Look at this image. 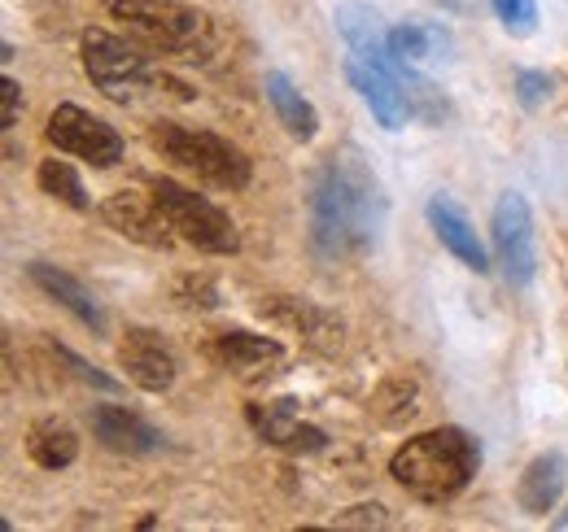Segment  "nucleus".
Segmentation results:
<instances>
[{"label": "nucleus", "instance_id": "1", "mask_svg": "<svg viewBox=\"0 0 568 532\" xmlns=\"http://www.w3.org/2000/svg\"><path fill=\"white\" fill-rule=\"evenodd\" d=\"M306 218H311V245L324 263H351L376 245L381 218H385V197L381 184L367 175L363 162L328 157L306 197Z\"/></svg>", "mask_w": 568, "mask_h": 532}, {"label": "nucleus", "instance_id": "2", "mask_svg": "<svg viewBox=\"0 0 568 532\" xmlns=\"http://www.w3.org/2000/svg\"><path fill=\"white\" fill-rule=\"evenodd\" d=\"M481 467V446L464 428H433L403 441L389 459V475L425 507L455 502Z\"/></svg>", "mask_w": 568, "mask_h": 532}, {"label": "nucleus", "instance_id": "3", "mask_svg": "<svg viewBox=\"0 0 568 532\" xmlns=\"http://www.w3.org/2000/svg\"><path fill=\"white\" fill-rule=\"evenodd\" d=\"M110 13L132 27V35L158 53L206 62L214 49L211 18L184 0H110Z\"/></svg>", "mask_w": 568, "mask_h": 532}, {"label": "nucleus", "instance_id": "4", "mask_svg": "<svg viewBox=\"0 0 568 532\" xmlns=\"http://www.w3.org/2000/svg\"><path fill=\"white\" fill-rule=\"evenodd\" d=\"M149 144H153L171 166L197 175V180L211 184V188L236 193V188L250 184V157H245L232 140H223V135L202 132V127H184V123H166V119H162V123L149 127Z\"/></svg>", "mask_w": 568, "mask_h": 532}, {"label": "nucleus", "instance_id": "5", "mask_svg": "<svg viewBox=\"0 0 568 532\" xmlns=\"http://www.w3.org/2000/svg\"><path fill=\"white\" fill-rule=\"evenodd\" d=\"M149 193L162 205L171 232H180V236H184L189 245H197L202 254L227 258V254L241 249L236 223H232L211 197H197L193 188H184V184H175V180H166V175H162V180H149Z\"/></svg>", "mask_w": 568, "mask_h": 532}, {"label": "nucleus", "instance_id": "6", "mask_svg": "<svg viewBox=\"0 0 568 532\" xmlns=\"http://www.w3.org/2000/svg\"><path fill=\"white\" fill-rule=\"evenodd\" d=\"M79 49H83L88 79L110 101H119V105H132L144 88L158 83V74H153V66H149V58H144L141 49L128 44V40H119V35H110V31H83V44Z\"/></svg>", "mask_w": 568, "mask_h": 532}, {"label": "nucleus", "instance_id": "7", "mask_svg": "<svg viewBox=\"0 0 568 532\" xmlns=\"http://www.w3.org/2000/svg\"><path fill=\"white\" fill-rule=\"evenodd\" d=\"M490 241H495V263L511 288H529L538 275V236H534V214L520 193H503L495 201L490 218Z\"/></svg>", "mask_w": 568, "mask_h": 532}, {"label": "nucleus", "instance_id": "8", "mask_svg": "<svg viewBox=\"0 0 568 532\" xmlns=\"http://www.w3.org/2000/svg\"><path fill=\"white\" fill-rule=\"evenodd\" d=\"M49 144L58 149V153H71L79 162H92V166H101V171H110V166H119L123 162V135L119 127H110L105 119H97V114H88V110H79V105H58L53 114H49Z\"/></svg>", "mask_w": 568, "mask_h": 532}, {"label": "nucleus", "instance_id": "9", "mask_svg": "<svg viewBox=\"0 0 568 532\" xmlns=\"http://www.w3.org/2000/svg\"><path fill=\"white\" fill-rule=\"evenodd\" d=\"M119 367L128 371V380L144 393H166L175 385V354L171 345L149 328H128L119 340Z\"/></svg>", "mask_w": 568, "mask_h": 532}, {"label": "nucleus", "instance_id": "10", "mask_svg": "<svg viewBox=\"0 0 568 532\" xmlns=\"http://www.w3.org/2000/svg\"><path fill=\"white\" fill-rule=\"evenodd\" d=\"M346 79H351V88L363 96V105L376 114V123H381L385 132H403V127L416 119V110H412L407 92H403V88H398V83H394L381 66L363 62L358 53L346 58Z\"/></svg>", "mask_w": 568, "mask_h": 532}, {"label": "nucleus", "instance_id": "11", "mask_svg": "<svg viewBox=\"0 0 568 532\" xmlns=\"http://www.w3.org/2000/svg\"><path fill=\"white\" fill-rule=\"evenodd\" d=\"M263 315L276 319L281 328L297 332L315 354H337L342 340H346V324L337 315H328L324 306L315 301H297V297H267L263 301Z\"/></svg>", "mask_w": 568, "mask_h": 532}, {"label": "nucleus", "instance_id": "12", "mask_svg": "<svg viewBox=\"0 0 568 532\" xmlns=\"http://www.w3.org/2000/svg\"><path fill=\"white\" fill-rule=\"evenodd\" d=\"M101 214H105V223L114 227V232H123L128 241H136V245H149V249H166L171 245V223H166V214H162V205L153 197H141L136 188H123V193H114V197L101 205Z\"/></svg>", "mask_w": 568, "mask_h": 532}, {"label": "nucleus", "instance_id": "13", "mask_svg": "<svg viewBox=\"0 0 568 532\" xmlns=\"http://www.w3.org/2000/svg\"><path fill=\"white\" fill-rule=\"evenodd\" d=\"M88 423H92V437L119 454H158L166 446V437L128 406H92Z\"/></svg>", "mask_w": 568, "mask_h": 532}, {"label": "nucleus", "instance_id": "14", "mask_svg": "<svg viewBox=\"0 0 568 532\" xmlns=\"http://www.w3.org/2000/svg\"><path fill=\"white\" fill-rule=\"evenodd\" d=\"M425 214H428L433 236L442 241V249H450L459 263L468 266V270H477V275H486V270H490V254H486V245H481L477 227L468 223V214H464L455 201L446 197V193L428 197Z\"/></svg>", "mask_w": 568, "mask_h": 532}, {"label": "nucleus", "instance_id": "15", "mask_svg": "<svg viewBox=\"0 0 568 532\" xmlns=\"http://www.w3.org/2000/svg\"><path fill=\"white\" fill-rule=\"evenodd\" d=\"M250 423L258 428V437L267 446H281V450H293V454H315V450L328 446V437L315 423H302L293 398H281L272 406H250Z\"/></svg>", "mask_w": 568, "mask_h": 532}, {"label": "nucleus", "instance_id": "16", "mask_svg": "<svg viewBox=\"0 0 568 532\" xmlns=\"http://www.w3.org/2000/svg\"><path fill=\"white\" fill-rule=\"evenodd\" d=\"M27 279H31L49 301H58L62 310H71L74 319H79L92 336H105V310H101V301L74 279L71 270L49 266V263H31L27 266Z\"/></svg>", "mask_w": 568, "mask_h": 532}, {"label": "nucleus", "instance_id": "17", "mask_svg": "<svg viewBox=\"0 0 568 532\" xmlns=\"http://www.w3.org/2000/svg\"><path fill=\"white\" fill-rule=\"evenodd\" d=\"M214 358L241 376V380H258V376H272L284 362V345L276 336H258V332H223L214 340Z\"/></svg>", "mask_w": 568, "mask_h": 532}, {"label": "nucleus", "instance_id": "18", "mask_svg": "<svg viewBox=\"0 0 568 532\" xmlns=\"http://www.w3.org/2000/svg\"><path fill=\"white\" fill-rule=\"evenodd\" d=\"M565 484H568V459L560 450H547V454H538L534 463L525 467V475L516 484V502H520L525 515H547L560 502Z\"/></svg>", "mask_w": 568, "mask_h": 532}, {"label": "nucleus", "instance_id": "19", "mask_svg": "<svg viewBox=\"0 0 568 532\" xmlns=\"http://www.w3.org/2000/svg\"><path fill=\"white\" fill-rule=\"evenodd\" d=\"M337 31H342V40L351 44V53H358L363 62H372V66H385L389 58H394V49H389V31L381 27V13L376 9H367V4H337Z\"/></svg>", "mask_w": 568, "mask_h": 532}, {"label": "nucleus", "instance_id": "20", "mask_svg": "<svg viewBox=\"0 0 568 532\" xmlns=\"http://www.w3.org/2000/svg\"><path fill=\"white\" fill-rule=\"evenodd\" d=\"M389 49L407 62V66H437L455 53V35L437 22H425V18H412V22H398L389 31Z\"/></svg>", "mask_w": 568, "mask_h": 532}, {"label": "nucleus", "instance_id": "21", "mask_svg": "<svg viewBox=\"0 0 568 532\" xmlns=\"http://www.w3.org/2000/svg\"><path fill=\"white\" fill-rule=\"evenodd\" d=\"M267 101H272L281 127L293 135L297 144H311V140L320 135V110L293 88V79H288L284 70H267Z\"/></svg>", "mask_w": 568, "mask_h": 532}, {"label": "nucleus", "instance_id": "22", "mask_svg": "<svg viewBox=\"0 0 568 532\" xmlns=\"http://www.w3.org/2000/svg\"><path fill=\"white\" fill-rule=\"evenodd\" d=\"M27 454L44 471H62V467H71L79 459V432L67 419H40L27 432Z\"/></svg>", "mask_w": 568, "mask_h": 532}, {"label": "nucleus", "instance_id": "23", "mask_svg": "<svg viewBox=\"0 0 568 532\" xmlns=\"http://www.w3.org/2000/svg\"><path fill=\"white\" fill-rule=\"evenodd\" d=\"M36 180H40V188L49 193V197L67 201L71 209H92V197H88V188H83V180L74 175L71 162H58V157H49V162H40V171H36Z\"/></svg>", "mask_w": 568, "mask_h": 532}, {"label": "nucleus", "instance_id": "24", "mask_svg": "<svg viewBox=\"0 0 568 532\" xmlns=\"http://www.w3.org/2000/svg\"><path fill=\"white\" fill-rule=\"evenodd\" d=\"M376 415H381L385 423L412 419V415H416V385H412L407 376H394V380L376 393Z\"/></svg>", "mask_w": 568, "mask_h": 532}, {"label": "nucleus", "instance_id": "25", "mask_svg": "<svg viewBox=\"0 0 568 532\" xmlns=\"http://www.w3.org/2000/svg\"><path fill=\"white\" fill-rule=\"evenodd\" d=\"M498 13V22L511 35H534L538 31V0H490Z\"/></svg>", "mask_w": 568, "mask_h": 532}, {"label": "nucleus", "instance_id": "26", "mask_svg": "<svg viewBox=\"0 0 568 532\" xmlns=\"http://www.w3.org/2000/svg\"><path fill=\"white\" fill-rule=\"evenodd\" d=\"M551 74L547 70H520L516 74V101L525 105V110H538V105H547L551 101Z\"/></svg>", "mask_w": 568, "mask_h": 532}, {"label": "nucleus", "instance_id": "27", "mask_svg": "<svg viewBox=\"0 0 568 532\" xmlns=\"http://www.w3.org/2000/svg\"><path fill=\"white\" fill-rule=\"evenodd\" d=\"M53 354H58V358L71 367V371L79 376V380H83V385H92V389H105V393H114V389H119V380H110V376H101L97 367H88V362H83L79 354H71L67 345H53Z\"/></svg>", "mask_w": 568, "mask_h": 532}, {"label": "nucleus", "instance_id": "28", "mask_svg": "<svg viewBox=\"0 0 568 532\" xmlns=\"http://www.w3.org/2000/svg\"><path fill=\"white\" fill-rule=\"evenodd\" d=\"M337 529H389V515L385 507L363 502V507H351L346 515H337Z\"/></svg>", "mask_w": 568, "mask_h": 532}, {"label": "nucleus", "instance_id": "29", "mask_svg": "<svg viewBox=\"0 0 568 532\" xmlns=\"http://www.w3.org/2000/svg\"><path fill=\"white\" fill-rule=\"evenodd\" d=\"M0 92H4V110H0V127L9 132V127L18 123V114H22V88H18V79H9V74H4V83H0Z\"/></svg>", "mask_w": 568, "mask_h": 532}, {"label": "nucleus", "instance_id": "30", "mask_svg": "<svg viewBox=\"0 0 568 532\" xmlns=\"http://www.w3.org/2000/svg\"><path fill=\"white\" fill-rule=\"evenodd\" d=\"M180 288H189V293H193V297H206V301H211V306H219V293H214L211 284H206V279H193V275H189V279H184V284H180Z\"/></svg>", "mask_w": 568, "mask_h": 532}, {"label": "nucleus", "instance_id": "31", "mask_svg": "<svg viewBox=\"0 0 568 532\" xmlns=\"http://www.w3.org/2000/svg\"><path fill=\"white\" fill-rule=\"evenodd\" d=\"M560 529H568V511H565V515H560Z\"/></svg>", "mask_w": 568, "mask_h": 532}]
</instances>
